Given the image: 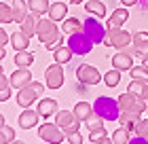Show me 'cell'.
Masks as SVG:
<instances>
[{
  "mask_svg": "<svg viewBox=\"0 0 148 144\" xmlns=\"http://www.w3.org/2000/svg\"><path fill=\"white\" fill-rule=\"evenodd\" d=\"M125 51L129 55H140V57L148 55V32H136L133 34V47H127Z\"/></svg>",
  "mask_w": 148,
  "mask_h": 144,
  "instance_id": "obj_10",
  "label": "cell"
},
{
  "mask_svg": "<svg viewBox=\"0 0 148 144\" xmlns=\"http://www.w3.org/2000/svg\"><path fill=\"white\" fill-rule=\"evenodd\" d=\"M87 123V129H89V132H95V129H102L104 127V119L102 116H97V114H93L89 121H85Z\"/></svg>",
  "mask_w": 148,
  "mask_h": 144,
  "instance_id": "obj_34",
  "label": "cell"
},
{
  "mask_svg": "<svg viewBox=\"0 0 148 144\" xmlns=\"http://www.w3.org/2000/svg\"><path fill=\"white\" fill-rule=\"evenodd\" d=\"M68 47L76 55H87V53L93 49V40L87 36L85 32H76V34H70L68 36Z\"/></svg>",
  "mask_w": 148,
  "mask_h": 144,
  "instance_id": "obj_7",
  "label": "cell"
},
{
  "mask_svg": "<svg viewBox=\"0 0 148 144\" xmlns=\"http://www.w3.org/2000/svg\"><path fill=\"white\" fill-rule=\"evenodd\" d=\"M74 116H76L78 121H89L93 114V106L89 104V102H76V104H74Z\"/></svg>",
  "mask_w": 148,
  "mask_h": 144,
  "instance_id": "obj_16",
  "label": "cell"
},
{
  "mask_svg": "<svg viewBox=\"0 0 148 144\" xmlns=\"http://www.w3.org/2000/svg\"><path fill=\"white\" fill-rule=\"evenodd\" d=\"M28 9L34 15H45V13H49L51 4H49V0H28Z\"/></svg>",
  "mask_w": 148,
  "mask_h": 144,
  "instance_id": "obj_22",
  "label": "cell"
},
{
  "mask_svg": "<svg viewBox=\"0 0 148 144\" xmlns=\"http://www.w3.org/2000/svg\"><path fill=\"white\" fill-rule=\"evenodd\" d=\"M36 36H38L40 43L47 45V49H49V51H55L57 47H62V43H64V36L59 34L57 23L53 21V19H38Z\"/></svg>",
  "mask_w": 148,
  "mask_h": 144,
  "instance_id": "obj_1",
  "label": "cell"
},
{
  "mask_svg": "<svg viewBox=\"0 0 148 144\" xmlns=\"http://www.w3.org/2000/svg\"><path fill=\"white\" fill-rule=\"evenodd\" d=\"M142 66H146V68H148V55H144V57H142Z\"/></svg>",
  "mask_w": 148,
  "mask_h": 144,
  "instance_id": "obj_43",
  "label": "cell"
},
{
  "mask_svg": "<svg viewBox=\"0 0 148 144\" xmlns=\"http://www.w3.org/2000/svg\"><path fill=\"white\" fill-rule=\"evenodd\" d=\"M76 81L83 85H97L99 81H104V76L99 74V70L91 64H80L76 68Z\"/></svg>",
  "mask_w": 148,
  "mask_h": 144,
  "instance_id": "obj_8",
  "label": "cell"
},
{
  "mask_svg": "<svg viewBox=\"0 0 148 144\" xmlns=\"http://www.w3.org/2000/svg\"><path fill=\"white\" fill-rule=\"evenodd\" d=\"M129 136H131V132H129V129H125L123 125H121L119 129H114V132H112L110 138H112V144H127V142L131 140Z\"/></svg>",
  "mask_w": 148,
  "mask_h": 144,
  "instance_id": "obj_26",
  "label": "cell"
},
{
  "mask_svg": "<svg viewBox=\"0 0 148 144\" xmlns=\"http://www.w3.org/2000/svg\"><path fill=\"white\" fill-rule=\"evenodd\" d=\"M127 144H148V140H146V138H142V136H138V134H136V136H133V138H131L129 142H127Z\"/></svg>",
  "mask_w": 148,
  "mask_h": 144,
  "instance_id": "obj_38",
  "label": "cell"
},
{
  "mask_svg": "<svg viewBox=\"0 0 148 144\" xmlns=\"http://www.w3.org/2000/svg\"><path fill=\"white\" fill-rule=\"evenodd\" d=\"M129 72H131V79H133V81L148 83V68H146V66H133Z\"/></svg>",
  "mask_w": 148,
  "mask_h": 144,
  "instance_id": "obj_31",
  "label": "cell"
},
{
  "mask_svg": "<svg viewBox=\"0 0 148 144\" xmlns=\"http://www.w3.org/2000/svg\"><path fill=\"white\" fill-rule=\"evenodd\" d=\"M127 19H129V11H127V6L116 9V11L108 17V28H123Z\"/></svg>",
  "mask_w": 148,
  "mask_h": 144,
  "instance_id": "obj_15",
  "label": "cell"
},
{
  "mask_svg": "<svg viewBox=\"0 0 148 144\" xmlns=\"http://www.w3.org/2000/svg\"><path fill=\"white\" fill-rule=\"evenodd\" d=\"M45 81H47V87L49 89H59L62 87L64 85V68H62V64L53 61L45 72Z\"/></svg>",
  "mask_w": 148,
  "mask_h": 144,
  "instance_id": "obj_9",
  "label": "cell"
},
{
  "mask_svg": "<svg viewBox=\"0 0 148 144\" xmlns=\"http://www.w3.org/2000/svg\"><path fill=\"white\" fill-rule=\"evenodd\" d=\"M62 30L66 34H76V32H83V23L78 21V17H66L62 23Z\"/></svg>",
  "mask_w": 148,
  "mask_h": 144,
  "instance_id": "obj_24",
  "label": "cell"
},
{
  "mask_svg": "<svg viewBox=\"0 0 148 144\" xmlns=\"http://www.w3.org/2000/svg\"><path fill=\"white\" fill-rule=\"evenodd\" d=\"M15 64H17V68H30L34 64V55H32L30 51H17Z\"/></svg>",
  "mask_w": 148,
  "mask_h": 144,
  "instance_id": "obj_27",
  "label": "cell"
},
{
  "mask_svg": "<svg viewBox=\"0 0 148 144\" xmlns=\"http://www.w3.org/2000/svg\"><path fill=\"white\" fill-rule=\"evenodd\" d=\"M131 43H133V34H129L123 28H108V34H106V40H104L106 47H114L119 51L127 49Z\"/></svg>",
  "mask_w": 148,
  "mask_h": 144,
  "instance_id": "obj_3",
  "label": "cell"
},
{
  "mask_svg": "<svg viewBox=\"0 0 148 144\" xmlns=\"http://www.w3.org/2000/svg\"><path fill=\"white\" fill-rule=\"evenodd\" d=\"M6 57V47H0V59Z\"/></svg>",
  "mask_w": 148,
  "mask_h": 144,
  "instance_id": "obj_42",
  "label": "cell"
},
{
  "mask_svg": "<svg viewBox=\"0 0 148 144\" xmlns=\"http://www.w3.org/2000/svg\"><path fill=\"white\" fill-rule=\"evenodd\" d=\"M9 81H11L13 89H23V87H28L32 83V72L28 70V68H17V70L11 74Z\"/></svg>",
  "mask_w": 148,
  "mask_h": 144,
  "instance_id": "obj_11",
  "label": "cell"
},
{
  "mask_svg": "<svg viewBox=\"0 0 148 144\" xmlns=\"http://www.w3.org/2000/svg\"><path fill=\"white\" fill-rule=\"evenodd\" d=\"M146 112H148V110H146Z\"/></svg>",
  "mask_w": 148,
  "mask_h": 144,
  "instance_id": "obj_46",
  "label": "cell"
},
{
  "mask_svg": "<svg viewBox=\"0 0 148 144\" xmlns=\"http://www.w3.org/2000/svg\"><path fill=\"white\" fill-rule=\"evenodd\" d=\"M11 89H13L11 81H6L4 74H0V102H6L11 98Z\"/></svg>",
  "mask_w": 148,
  "mask_h": 144,
  "instance_id": "obj_29",
  "label": "cell"
},
{
  "mask_svg": "<svg viewBox=\"0 0 148 144\" xmlns=\"http://www.w3.org/2000/svg\"><path fill=\"white\" fill-rule=\"evenodd\" d=\"M127 91L133 93V95H142V91H144V83H142V81H131L129 87H127Z\"/></svg>",
  "mask_w": 148,
  "mask_h": 144,
  "instance_id": "obj_36",
  "label": "cell"
},
{
  "mask_svg": "<svg viewBox=\"0 0 148 144\" xmlns=\"http://www.w3.org/2000/svg\"><path fill=\"white\" fill-rule=\"evenodd\" d=\"M28 4L23 2V0H13V13H15V21L21 23L25 17H28Z\"/></svg>",
  "mask_w": 148,
  "mask_h": 144,
  "instance_id": "obj_25",
  "label": "cell"
},
{
  "mask_svg": "<svg viewBox=\"0 0 148 144\" xmlns=\"http://www.w3.org/2000/svg\"><path fill=\"white\" fill-rule=\"evenodd\" d=\"M38 119H40L38 110L23 108V112L19 114V127H23V129H32V127H36V125H38Z\"/></svg>",
  "mask_w": 148,
  "mask_h": 144,
  "instance_id": "obj_14",
  "label": "cell"
},
{
  "mask_svg": "<svg viewBox=\"0 0 148 144\" xmlns=\"http://www.w3.org/2000/svg\"><path fill=\"white\" fill-rule=\"evenodd\" d=\"M93 112L97 116H102L104 121H119V116H121L119 100L108 98V95H99V98L93 102Z\"/></svg>",
  "mask_w": 148,
  "mask_h": 144,
  "instance_id": "obj_2",
  "label": "cell"
},
{
  "mask_svg": "<svg viewBox=\"0 0 148 144\" xmlns=\"http://www.w3.org/2000/svg\"><path fill=\"white\" fill-rule=\"evenodd\" d=\"M89 140L93 144H99V142H106V140H110V138H108V132L102 127V129H95V132H89Z\"/></svg>",
  "mask_w": 148,
  "mask_h": 144,
  "instance_id": "obj_33",
  "label": "cell"
},
{
  "mask_svg": "<svg viewBox=\"0 0 148 144\" xmlns=\"http://www.w3.org/2000/svg\"><path fill=\"white\" fill-rule=\"evenodd\" d=\"M104 83L108 87H116L121 83V70H116V68H112V70H108L104 74Z\"/></svg>",
  "mask_w": 148,
  "mask_h": 144,
  "instance_id": "obj_30",
  "label": "cell"
},
{
  "mask_svg": "<svg viewBox=\"0 0 148 144\" xmlns=\"http://www.w3.org/2000/svg\"><path fill=\"white\" fill-rule=\"evenodd\" d=\"M66 140H68L70 144H83V138H80V134H70V136H66Z\"/></svg>",
  "mask_w": 148,
  "mask_h": 144,
  "instance_id": "obj_37",
  "label": "cell"
},
{
  "mask_svg": "<svg viewBox=\"0 0 148 144\" xmlns=\"http://www.w3.org/2000/svg\"><path fill=\"white\" fill-rule=\"evenodd\" d=\"M42 91H45V85L34 83V81H32L28 87L19 89V93H17V104L21 106V108H28L30 104L38 102V98H42Z\"/></svg>",
  "mask_w": 148,
  "mask_h": 144,
  "instance_id": "obj_5",
  "label": "cell"
},
{
  "mask_svg": "<svg viewBox=\"0 0 148 144\" xmlns=\"http://www.w3.org/2000/svg\"><path fill=\"white\" fill-rule=\"evenodd\" d=\"M11 45L15 51H28V45H30V38L19 30V32H13L11 34Z\"/></svg>",
  "mask_w": 148,
  "mask_h": 144,
  "instance_id": "obj_19",
  "label": "cell"
},
{
  "mask_svg": "<svg viewBox=\"0 0 148 144\" xmlns=\"http://www.w3.org/2000/svg\"><path fill=\"white\" fill-rule=\"evenodd\" d=\"M11 144H23V142H17V140H13V142H11Z\"/></svg>",
  "mask_w": 148,
  "mask_h": 144,
  "instance_id": "obj_45",
  "label": "cell"
},
{
  "mask_svg": "<svg viewBox=\"0 0 148 144\" xmlns=\"http://www.w3.org/2000/svg\"><path fill=\"white\" fill-rule=\"evenodd\" d=\"M38 136L47 144H62L66 140V132H62V127L57 123H42L38 127Z\"/></svg>",
  "mask_w": 148,
  "mask_h": 144,
  "instance_id": "obj_6",
  "label": "cell"
},
{
  "mask_svg": "<svg viewBox=\"0 0 148 144\" xmlns=\"http://www.w3.org/2000/svg\"><path fill=\"white\" fill-rule=\"evenodd\" d=\"M38 104V114L42 116V119H51V116L57 114V100L53 98H40V102H36Z\"/></svg>",
  "mask_w": 148,
  "mask_h": 144,
  "instance_id": "obj_12",
  "label": "cell"
},
{
  "mask_svg": "<svg viewBox=\"0 0 148 144\" xmlns=\"http://www.w3.org/2000/svg\"><path fill=\"white\" fill-rule=\"evenodd\" d=\"M133 134H138V136H142V138L148 140V119H140L136 123V132Z\"/></svg>",
  "mask_w": 148,
  "mask_h": 144,
  "instance_id": "obj_35",
  "label": "cell"
},
{
  "mask_svg": "<svg viewBox=\"0 0 148 144\" xmlns=\"http://www.w3.org/2000/svg\"><path fill=\"white\" fill-rule=\"evenodd\" d=\"M83 32L93 40V45H99L106 40V34H108V30H106V25L99 21L97 17H87L83 21Z\"/></svg>",
  "mask_w": 148,
  "mask_h": 144,
  "instance_id": "obj_4",
  "label": "cell"
},
{
  "mask_svg": "<svg viewBox=\"0 0 148 144\" xmlns=\"http://www.w3.org/2000/svg\"><path fill=\"white\" fill-rule=\"evenodd\" d=\"M112 68H116V70H131L133 68V55H129L125 49L123 51H119V53H114L112 55Z\"/></svg>",
  "mask_w": 148,
  "mask_h": 144,
  "instance_id": "obj_13",
  "label": "cell"
},
{
  "mask_svg": "<svg viewBox=\"0 0 148 144\" xmlns=\"http://www.w3.org/2000/svg\"><path fill=\"white\" fill-rule=\"evenodd\" d=\"M66 15H68V6H66L64 2H53L51 9H49V19H53V21H64Z\"/></svg>",
  "mask_w": 148,
  "mask_h": 144,
  "instance_id": "obj_20",
  "label": "cell"
},
{
  "mask_svg": "<svg viewBox=\"0 0 148 144\" xmlns=\"http://www.w3.org/2000/svg\"><path fill=\"white\" fill-rule=\"evenodd\" d=\"M85 0H72V4H83Z\"/></svg>",
  "mask_w": 148,
  "mask_h": 144,
  "instance_id": "obj_44",
  "label": "cell"
},
{
  "mask_svg": "<svg viewBox=\"0 0 148 144\" xmlns=\"http://www.w3.org/2000/svg\"><path fill=\"white\" fill-rule=\"evenodd\" d=\"M0 21L2 25L15 21V13H13V6H6V2H0Z\"/></svg>",
  "mask_w": 148,
  "mask_h": 144,
  "instance_id": "obj_28",
  "label": "cell"
},
{
  "mask_svg": "<svg viewBox=\"0 0 148 144\" xmlns=\"http://www.w3.org/2000/svg\"><path fill=\"white\" fill-rule=\"evenodd\" d=\"M19 25H21V32H23L28 38H30V36H36V25H38V19H36L34 13H28V17H25Z\"/></svg>",
  "mask_w": 148,
  "mask_h": 144,
  "instance_id": "obj_18",
  "label": "cell"
},
{
  "mask_svg": "<svg viewBox=\"0 0 148 144\" xmlns=\"http://www.w3.org/2000/svg\"><path fill=\"white\" fill-rule=\"evenodd\" d=\"M6 40H9L6 38V30L0 28V47H6Z\"/></svg>",
  "mask_w": 148,
  "mask_h": 144,
  "instance_id": "obj_39",
  "label": "cell"
},
{
  "mask_svg": "<svg viewBox=\"0 0 148 144\" xmlns=\"http://www.w3.org/2000/svg\"><path fill=\"white\" fill-rule=\"evenodd\" d=\"M13 140H15V132H13V127L2 125V129H0V144H11Z\"/></svg>",
  "mask_w": 148,
  "mask_h": 144,
  "instance_id": "obj_32",
  "label": "cell"
},
{
  "mask_svg": "<svg viewBox=\"0 0 148 144\" xmlns=\"http://www.w3.org/2000/svg\"><path fill=\"white\" fill-rule=\"evenodd\" d=\"M85 11L89 13V15H93V17H106V6H104V2L102 0H87L85 2Z\"/></svg>",
  "mask_w": 148,
  "mask_h": 144,
  "instance_id": "obj_17",
  "label": "cell"
},
{
  "mask_svg": "<svg viewBox=\"0 0 148 144\" xmlns=\"http://www.w3.org/2000/svg\"><path fill=\"white\" fill-rule=\"evenodd\" d=\"M74 121H76V116H74L72 110H57V114H55V123H57V125L62 127V129L70 127Z\"/></svg>",
  "mask_w": 148,
  "mask_h": 144,
  "instance_id": "obj_21",
  "label": "cell"
},
{
  "mask_svg": "<svg viewBox=\"0 0 148 144\" xmlns=\"http://www.w3.org/2000/svg\"><path fill=\"white\" fill-rule=\"evenodd\" d=\"M142 98L148 102V83H144V91H142Z\"/></svg>",
  "mask_w": 148,
  "mask_h": 144,
  "instance_id": "obj_41",
  "label": "cell"
},
{
  "mask_svg": "<svg viewBox=\"0 0 148 144\" xmlns=\"http://www.w3.org/2000/svg\"><path fill=\"white\" fill-rule=\"evenodd\" d=\"M123 2V6H133V4H138V0H121Z\"/></svg>",
  "mask_w": 148,
  "mask_h": 144,
  "instance_id": "obj_40",
  "label": "cell"
},
{
  "mask_svg": "<svg viewBox=\"0 0 148 144\" xmlns=\"http://www.w3.org/2000/svg\"><path fill=\"white\" fill-rule=\"evenodd\" d=\"M72 53H74V51L70 49L68 45H66V47L62 45V47H57V49L53 51V57H55L57 64H62V66H64V64H68V61L72 59Z\"/></svg>",
  "mask_w": 148,
  "mask_h": 144,
  "instance_id": "obj_23",
  "label": "cell"
}]
</instances>
